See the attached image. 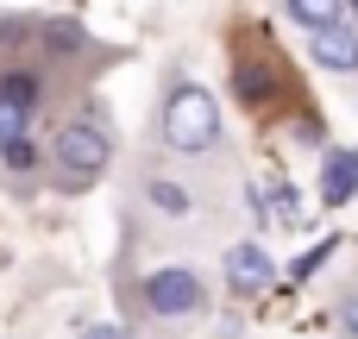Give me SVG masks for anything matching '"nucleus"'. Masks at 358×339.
I'll return each instance as SVG.
<instances>
[{
  "instance_id": "20e7f679",
  "label": "nucleus",
  "mask_w": 358,
  "mask_h": 339,
  "mask_svg": "<svg viewBox=\"0 0 358 339\" xmlns=\"http://www.w3.org/2000/svg\"><path fill=\"white\" fill-rule=\"evenodd\" d=\"M227 283H233L239 296L271 289V258H264L258 245H233V252H227Z\"/></svg>"
},
{
  "instance_id": "7ed1b4c3",
  "label": "nucleus",
  "mask_w": 358,
  "mask_h": 339,
  "mask_svg": "<svg viewBox=\"0 0 358 339\" xmlns=\"http://www.w3.org/2000/svg\"><path fill=\"white\" fill-rule=\"evenodd\" d=\"M145 302H151V315H195L201 283H195V271H157V277H145Z\"/></svg>"
},
{
  "instance_id": "6e6552de",
  "label": "nucleus",
  "mask_w": 358,
  "mask_h": 339,
  "mask_svg": "<svg viewBox=\"0 0 358 339\" xmlns=\"http://www.w3.org/2000/svg\"><path fill=\"white\" fill-rule=\"evenodd\" d=\"M258 208H264L271 220H289V226L302 220V201H296V182H277V189H264V201H258Z\"/></svg>"
},
{
  "instance_id": "9d476101",
  "label": "nucleus",
  "mask_w": 358,
  "mask_h": 339,
  "mask_svg": "<svg viewBox=\"0 0 358 339\" xmlns=\"http://www.w3.org/2000/svg\"><path fill=\"white\" fill-rule=\"evenodd\" d=\"M151 201H157L164 214H189V189H182V182H151Z\"/></svg>"
},
{
  "instance_id": "f03ea898",
  "label": "nucleus",
  "mask_w": 358,
  "mask_h": 339,
  "mask_svg": "<svg viewBox=\"0 0 358 339\" xmlns=\"http://www.w3.org/2000/svg\"><path fill=\"white\" fill-rule=\"evenodd\" d=\"M57 170H63L69 182H88V176H101V170H107V132H101L94 120H76V126H63V132H57Z\"/></svg>"
},
{
  "instance_id": "39448f33",
  "label": "nucleus",
  "mask_w": 358,
  "mask_h": 339,
  "mask_svg": "<svg viewBox=\"0 0 358 339\" xmlns=\"http://www.w3.org/2000/svg\"><path fill=\"white\" fill-rule=\"evenodd\" d=\"M315 63L321 69H358V38H352V25H327V31H315Z\"/></svg>"
},
{
  "instance_id": "1a4fd4ad",
  "label": "nucleus",
  "mask_w": 358,
  "mask_h": 339,
  "mask_svg": "<svg viewBox=\"0 0 358 339\" xmlns=\"http://www.w3.org/2000/svg\"><path fill=\"white\" fill-rule=\"evenodd\" d=\"M0 101H13V107H25V113H31L38 82H31V75H19V69H13V75H0Z\"/></svg>"
},
{
  "instance_id": "423d86ee",
  "label": "nucleus",
  "mask_w": 358,
  "mask_h": 339,
  "mask_svg": "<svg viewBox=\"0 0 358 339\" xmlns=\"http://www.w3.org/2000/svg\"><path fill=\"white\" fill-rule=\"evenodd\" d=\"M352 189H358V145H352V151H334V157H327V170H321V195H327L334 208H340Z\"/></svg>"
},
{
  "instance_id": "4468645a",
  "label": "nucleus",
  "mask_w": 358,
  "mask_h": 339,
  "mask_svg": "<svg viewBox=\"0 0 358 339\" xmlns=\"http://www.w3.org/2000/svg\"><path fill=\"white\" fill-rule=\"evenodd\" d=\"M88 339H120V327H94V333H88Z\"/></svg>"
},
{
  "instance_id": "0eeeda50",
  "label": "nucleus",
  "mask_w": 358,
  "mask_h": 339,
  "mask_svg": "<svg viewBox=\"0 0 358 339\" xmlns=\"http://www.w3.org/2000/svg\"><path fill=\"white\" fill-rule=\"evenodd\" d=\"M233 82H239V94H245L252 107H264V101H271V88H277V82H271V69H258V63H239V69H233Z\"/></svg>"
},
{
  "instance_id": "f257e3e1",
  "label": "nucleus",
  "mask_w": 358,
  "mask_h": 339,
  "mask_svg": "<svg viewBox=\"0 0 358 339\" xmlns=\"http://www.w3.org/2000/svg\"><path fill=\"white\" fill-rule=\"evenodd\" d=\"M164 138H170V151H208L214 138H220V107H214V94H201L195 82L189 88H176L170 94V107H164Z\"/></svg>"
},
{
  "instance_id": "f8f14e48",
  "label": "nucleus",
  "mask_w": 358,
  "mask_h": 339,
  "mask_svg": "<svg viewBox=\"0 0 358 339\" xmlns=\"http://www.w3.org/2000/svg\"><path fill=\"white\" fill-rule=\"evenodd\" d=\"M0 157H6V170H31V164H38V151H31V138H19V145H6Z\"/></svg>"
},
{
  "instance_id": "ddd939ff",
  "label": "nucleus",
  "mask_w": 358,
  "mask_h": 339,
  "mask_svg": "<svg viewBox=\"0 0 358 339\" xmlns=\"http://www.w3.org/2000/svg\"><path fill=\"white\" fill-rule=\"evenodd\" d=\"M340 327L358 339V296H346V308H340Z\"/></svg>"
},
{
  "instance_id": "9b49d317",
  "label": "nucleus",
  "mask_w": 358,
  "mask_h": 339,
  "mask_svg": "<svg viewBox=\"0 0 358 339\" xmlns=\"http://www.w3.org/2000/svg\"><path fill=\"white\" fill-rule=\"evenodd\" d=\"M19 138H25V107L0 101V151H6V145H19Z\"/></svg>"
}]
</instances>
